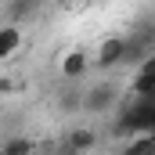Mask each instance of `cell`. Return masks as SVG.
<instances>
[{
    "label": "cell",
    "instance_id": "obj_6",
    "mask_svg": "<svg viewBox=\"0 0 155 155\" xmlns=\"http://www.w3.org/2000/svg\"><path fill=\"white\" fill-rule=\"evenodd\" d=\"M152 54H155V40L141 29L137 36H130V43H126V61H123V65H141V61L152 58Z\"/></svg>",
    "mask_w": 155,
    "mask_h": 155
},
{
    "label": "cell",
    "instance_id": "obj_3",
    "mask_svg": "<svg viewBox=\"0 0 155 155\" xmlns=\"http://www.w3.org/2000/svg\"><path fill=\"white\" fill-rule=\"evenodd\" d=\"M90 61H94V58H90L83 47H72V51H65V54H61V61H58V72L69 79V83H76V79H83V76H87Z\"/></svg>",
    "mask_w": 155,
    "mask_h": 155
},
{
    "label": "cell",
    "instance_id": "obj_4",
    "mask_svg": "<svg viewBox=\"0 0 155 155\" xmlns=\"http://www.w3.org/2000/svg\"><path fill=\"white\" fill-rule=\"evenodd\" d=\"M40 7H43V0H4V22H29V18H36Z\"/></svg>",
    "mask_w": 155,
    "mask_h": 155
},
{
    "label": "cell",
    "instance_id": "obj_1",
    "mask_svg": "<svg viewBox=\"0 0 155 155\" xmlns=\"http://www.w3.org/2000/svg\"><path fill=\"white\" fill-rule=\"evenodd\" d=\"M116 101H119V87H116V83H94V87L83 90V112H90V116L112 112Z\"/></svg>",
    "mask_w": 155,
    "mask_h": 155
},
{
    "label": "cell",
    "instance_id": "obj_7",
    "mask_svg": "<svg viewBox=\"0 0 155 155\" xmlns=\"http://www.w3.org/2000/svg\"><path fill=\"white\" fill-rule=\"evenodd\" d=\"M22 25L18 22H4L0 25V61H11L15 58V51L22 47Z\"/></svg>",
    "mask_w": 155,
    "mask_h": 155
},
{
    "label": "cell",
    "instance_id": "obj_13",
    "mask_svg": "<svg viewBox=\"0 0 155 155\" xmlns=\"http://www.w3.org/2000/svg\"><path fill=\"white\" fill-rule=\"evenodd\" d=\"M152 134H155V130H152Z\"/></svg>",
    "mask_w": 155,
    "mask_h": 155
},
{
    "label": "cell",
    "instance_id": "obj_9",
    "mask_svg": "<svg viewBox=\"0 0 155 155\" xmlns=\"http://www.w3.org/2000/svg\"><path fill=\"white\" fill-rule=\"evenodd\" d=\"M29 152H36V141L29 137H7L0 144V155H29Z\"/></svg>",
    "mask_w": 155,
    "mask_h": 155
},
{
    "label": "cell",
    "instance_id": "obj_2",
    "mask_svg": "<svg viewBox=\"0 0 155 155\" xmlns=\"http://www.w3.org/2000/svg\"><path fill=\"white\" fill-rule=\"evenodd\" d=\"M126 43L130 36H105L101 40V47H97V54H94V65L97 69H116L126 61Z\"/></svg>",
    "mask_w": 155,
    "mask_h": 155
},
{
    "label": "cell",
    "instance_id": "obj_8",
    "mask_svg": "<svg viewBox=\"0 0 155 155\" xmlns=\"http://www.w3.org/2000/svg\"><path fill=\"white\" fill-rule=\"evenodd\" d=\"M126 152L130 155H155V134L152 130H141L134 141H126Z\"/></svg>",
    "mask_w": 155,
    "mask_h": 155
},
{
    "label": "cell",
    "instance_id": "obj_10",
    "mask_svg": "<svg viewBox=\"0 0 155 155\" xmlns=\"http://www.w3.org/2000/svg\"><path fill=\"white\" fill-rule=\"evenodd\" d=\"M61 112H83V94L79 90H65L61 94Z\"/></svg>",
    "mask_w": 155,
    "mask_h": 155
},
{
    "label": "cell",
    "instance_id": "obj_5",
    "mask_svg": "<svg viewBox=\"0 0 155 155\" xmlns=\"http://www.w3.org/2000/svg\"><path fill=\"white\" fill-rule=\"evenodd\" d=\"M61 148H65V152H94V148H97V130H90V126L69 130L65 141H61Z\"/></svg>",
    "mask_w": 155,
    "mask_h": 155
},
{
    "label": "cell",
    "instance_id": "obj_12",
    "mask_svg": "<svg viewBox=\"0 0 155 155\" xmlns=\"http://www.w3.org/2000/svg\"><path fill=\"white\" fill-rule=\"evenodd\" d=\"M65 4H94V0H65Z\"/></svg>",
    "mask_w": 155,
    "mask_h": 155
},
{
    "label": "cell",
    "instance_id": "obj_11",
    "mask_svg": "<svg viewBox=\"0 0 155 155\" xmlns=\"http://www.w3.org/2000/svg\"><path fill=\"white\" fill-rule=\"evenodd\" d=\"M144 33H148V36L155 40V22H152V25H144Z\"/></svg>",
    "mask_w": 155,
    "mask_h": 155
}]
</instances>
